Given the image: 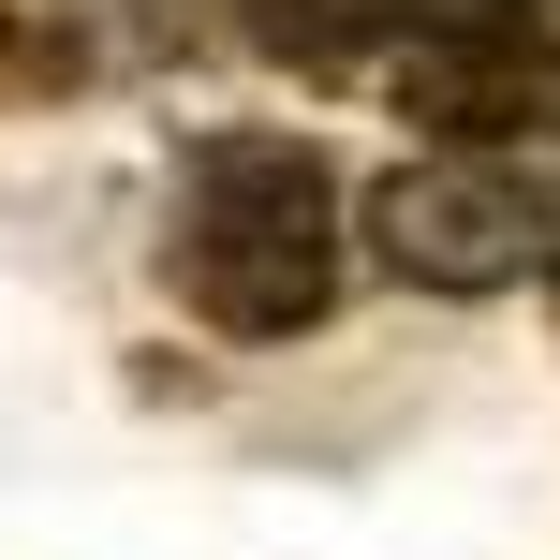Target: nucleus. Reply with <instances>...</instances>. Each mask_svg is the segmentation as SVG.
Returning <instances> with one entry per match:
<instances>
[{"instance_id": "obj_1", "label": "nucleus", "mask_w": 560, "mask_h": 560, "mask_svg": "<svg viewBox=\"0 0 560 560\" xmlns=\"http://www.w3.org/2000/svg\"><path fill=\"white\" fill-rule=\"evenodd\" d=\"M163 280L222 339H295L339 295V177L310 133H207L163 222Z\"/></svg>"}, {"instance_id": "obj_2", "label": "nucleus", "mask_w": 560, "mask_h": 560, "mask_svg": "<svg viewBox=\"0 0 560 560\" xmlns=\"http://www.w3.org/2000/svg\"><path fill=\"white\" fill-rule=\"evenodd\" d=\"M546 236H560V207L532 192L516 148H428V163L369 177V252L413 295H502L546 266Z\"/></svg>"}, {"instance_id": "obj_3", "label": "nucleus", "mask_w": 560, "mask_h": 560, "mask_svg": "<svg viewBox=\"0 0 560 560\" xmlns=\"http://www.w3.org/2000/svg\"><path fill=\"white\" fill-rule=\"evenodd\" d=\"M384 89L428 148H560V30H532V15L428 30L384 59Z\"/></svg>"}, {"instance_id": "obj_4", "label": "nucleus", "mask_w": 560, "mask_h": 560, "mask_svg": "<svg viewBox=\"0 0 560 560\" xmlns=\"http://www.w3.org/2000/svg\"><path fill=\"white\" fill-rule=\"evenodd\" d=\"M472 15H532V0H252V45L310 59V74H339V59H398V45L472 30Z\"/></svg>"}, {"instance_id": "obj_5", "label": "nucleus", "mask_w": 560, "mask_h": 560, "mask_svg": "<svg viewBox=\"0 0 560 560\" xmlns=\"http://www.w3.org/2000/svg\"><path fill=\"white\" fill-rule=\"evenodd\" d=\"M59 89H89V30L59 0H0V104H59Z\"/></svg>"}]
</instances>
